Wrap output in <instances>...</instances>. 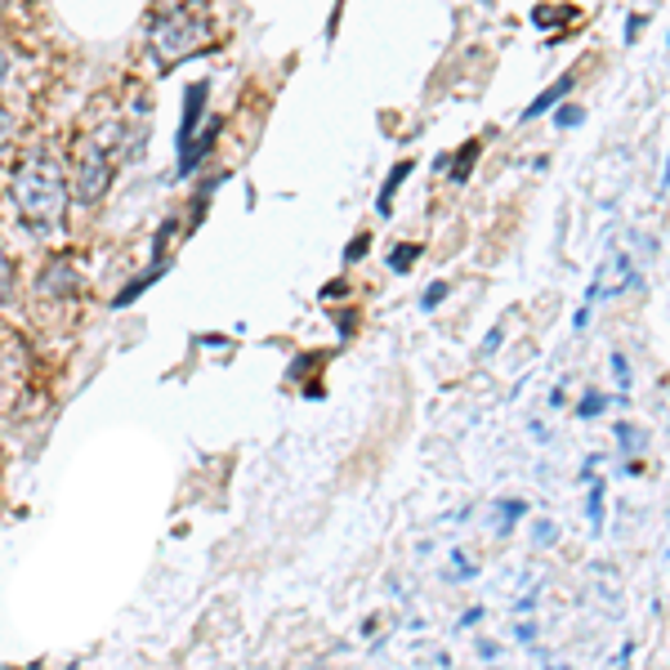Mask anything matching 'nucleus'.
<instances>
[{
  "mask_svg": "<svg viewBox=\"0 0 670 670\" xmlns=\"http://www.w3.org/2000/svg\"><path fill=\"white\" fill-rule=\"evenodd\" d=\"M10 197H14V215L23 219V228L32 237H54L63 228L67 215V175L50 148H32L10 180Z\"/></svg>",
  "mask_w": 670,
  "mask_h": 670,
  "instance_id": "1",
  "label": "nucleus"
},
{
  "mask_svg": "<svg viewBox=\"0 0 670 670\" xmlns=\"http://www.w3.org/2000/svg\"><path fill=\"white\" fill-rule=\"evenodd\" d=\"M206 45H210V19L202 10H188V0L175 6V10L156 14L152 28H148V63L156 72L180 67L184 58L202 54Z\"/></svg>",
  "mask_w": 670,
  "mask_h": 670,
  "instance_id": "2",
  "label": "nucleus"
},
{
  "mask_svg": "<svg viewBox=\"0 0 670 670\" xmlns=\"http://www.w3.org/2000/svg\"><path fill=\"white\" fill-rule=\"evenodd\" d=\"M67 180H72V197L80 206H99L117 180V165H112V152L95 139V134H80L72 143V156H67Z\"/></svg>",
  "mask_w": 670,
  "mask_h": 670,
  "instance_id": "3",
  "label": "nucleus"
},
{
  "mask_svg": "<svg viewBox=\"0 0 670 670\" xmlns=\"http://www.w3.org/2000/svg\"><path fill=\"white\" fill-rule=\"evenodd\" d=\"M41 291L67 300V295H80V291H86V278H80V269H76L72 260H54V264L41 273Z\"/></svg>",
  "mask_w": 670,
  "mask_h": 670,
  "instance_id": "4",
  "label": "nucleus"
},
{
  "mask_svg": "<svg viewBox=\"0 0 670 670\" xmlns=\"http://www.w3.org/2000/svg\"><path fill=\"white\" fill-rule=\"evenodd\" d=\"M206 99H210V86L206 80H197V86L188 90V99H184V117H180V148L202 130V117H206Z\"/></svg>",
  "mask_w": 670,
  "mask_h": 670,
  "instance_id": "5",
  "label": "nucleus"
},
{
  "mask_svg": "<svg viewBox=\"0 0 670 670\" xmlns=\"http://www.w3.org/2000/svg\"><path fill=\"white\" fill-rule=\"evenodd\" d=\"M572 86H576V76H572V72H563V76L554 80V86H545V90L523 108V121H537V117H545L550 108H559V104L572 95Z\"/></svg>",
  "mask_w": 670,
  "mask_h": 670,
  "instance_id": "6",
  "label": "nucleus"
},
{
  "mask_svg": "<svg viewBox=\"0 0 670 670\" xmlns=\"http://www.w3.org/2000/svg\"><path fill=\"white\" fill-rule=\"evenodd\" d=\"M165 269H171V260H165V256H156V260H152V264H148V269H143V273H139V278H134V282H130V287H126L117 300H112V309H126V304H134V300H139V295H143L152 282H161V278H165Z\"/></svg>",
  "mask_w": 670,
  "mask_h": 670,
  "instance_id": "7",
  "label": "nucleus"
},
{
  "mask_svg": "<svg viewBox=\"0 0 670 670\" xmlns=\"http://www.w3.org/2000/svg\"><path fill=\"white\" fill-rule=\"evenodd\" d=\"M411 171H415V161H398L393 171H389V180L380 184V197H376V210H380V215H393V197H398V188L411 180Z\"/></svg>",
  "mask_w": 670,
  "mask_h": 670,
  "instance_id": "8",
  "label": "nucleus"
},
{
  "mask_svg": "<svg viewBox=\"0 0 670 670\" xmlns=\"http://www.w3.org/2000/svg\"><path fill=\"white\" fill-rule=\"evenodd\" d=\"M447 161H456V165H452V180H456V184H465V180H469V171H474V161H478V143L469 139V143H465L456 156H447Z\"/></svg>",
  "mask_w": 670,
  "mask_h": 670,
  "instance_id": "9",
  "label": "nucleus"
},
{
  "mask_svg": "<svg viewBox=\"0 0 670 670\" xmlns=\"http://www.w3.org/2000/svg\"><path fill=\"white\" fill-rule=\"evenodd\" d=\"M523 515H528L523 500H500V506H496V519H500V523H496V532H510V528H515Z\"/></svg>",
  "mask_w": 670,
  "mask_h": 670,
  "instance_id": "10",
  "label": "nucleus"
},
{
  "mask_svg": "<svg viewBox=\"0 0 670 670\" xmlns=\"http://www.w3.org/2000/svg\"><path fill=\"white\" fill-rule=\"evenodd\" d=\"M604 496H608V483H591V496H585V519L591 523H604Z\"/></svg>",
  "mask_w": 670,
  "mask_h": 670,
  "instance_id": "11",
  "label": "nucleus"
},
{
  "mask_svg": "<svg viewBox=\"0 0 670 670\" xmlns=\"http://www.w3.org/2000/svg\"><path fill=\"white\" fill-rule=\"evenodd\" d=\"M415 260H421V246H415V241H411V246H393V250H389V269H393V273H407Z\"/></svg>",
  "mask_w": 670,
  "mask_h": 670,
  "instance_id": "12",
  "label": "nucleus"
},
{
  "mask_svg": "<svg viewBox=\"0 0 670 670\" xmlns=\"http://www.w3.org/2000/svg\"><path fill=\"white\" fill-rule=\"evenodd\" d=\"M617 443H622V452H626V456H635V452H644V447H648V434H644V430H635V425H617Z\"/></svg>",
  "mask_w": 670,
  "mask_h": 670,
  "instance_id": "13",
  "label": "nucleus"
},
{
  "mask_svg": "<svg viewBox=\"0 0 670 670\" xmlns=\"http://www.w3.org/2000/svg\"><path fill=\"white\" fill-rule=\"evenodd\" d=\"M550 112H554V126H559V130H572V126L585 121V108H576V104H568V99H563L559 108H550Z\"/></svg>",
  "mask_w": 670,
  "mask_h": 670,
  "instance_id": "14",
  "label": "nucleus"
},
{
  "mask_svg": "<svg viewBox=\"0 0 670 670\" xmlns=\"http://www.w3.org/2000/svg\"><path fill=\"white\" fill-rule=\"evenodd\" d=\"M10 139H14V117L0 108V175H6V156H10Z\"/></svg>",
  "mask_w": 670,
  "mask_h": 670,
  "instance_id": "15",
  "label": "nucleus"
},
{
  "mask_svg": "<svg viewBox=\"0 0 670 670\" xmlns=\"http://www.w3.org/2000/svg\"><path fill=\"white\" fill-rule=\"evenodd\" d=\"M10 295H14V264L6 256V246H0V304H6Z\"/></svg>",
  "mask_w": 670,
  "mask_h": 670,
  "instance_id": "16",
  "label": "nucleus"
},
{
  "mask_svg": "<svg viewBox=\"0 0 670 670\" xmlns=\"http://www.w3.org/2000/svg\"><path fill=\"white\" fill-rule=\"evenodd\" d=\"M608 407V398L604 393H585L581 402H576V415H581V421H595V415Z\"/></svg>",
  "mask_w": 670,
  "mask_h": 670,
  "instance_id": "17",
  "label": "nucleus"
},
{
  "mask_svg": "<svg viewBox=\"0 0 670 670\" xmlns=\"http://www.w3.org/2000/svg\"><path fill=\"white\" fill-rule=\"evenodd\" d=\"M500 341H506V322H496V326L487 331V341H483V349H478V358H491V354L500 349Z\"/></svg>",
  "mask_w": 670,
  "mask_h": 670,
  "instance_id": "18",
  "label": "nucleus"
},
{
  "mask_svg": "<svg viewBox=\"0 0 670 670\" xmlns=\"http://www.w3.org/2000/svg\"><path fill=\"white\" fill-rule=\"evenodd\" d=\"M469 576H474V563L456 550V554H452V568H447V581H469Z\"/></svg>",
  "mask_w": 670,
  "mask_h": 670,
  "instance_id": "19",
  "label": "nucleus"
},
{
  "mask_svg": "<svg viewBox=\"0 0 670 670\" xmlns=\"http://www.w3.org/2000/svg\"><path fill=\"white\" fill-rule=\"evenodd\" d=\"M613 376H617V389L626 393L630 389V358L626 354H613Z\"/></svg>",
  "mask_w": 670,
  "mask_h": 670,
  "instance_id": "20",
  "label": "nucleus"
},
{
  "mask_svg": "<svg viewBox=\"0 0 670 670\" xmlns=\"http://www.w3.org/2000/svg\"><path fill=\"white\" fill-rule=\"evenodd\" d=\"M443 295H447V282H430V287H425V295H421V309H439V304H443Z\"/></svg>",
  "mask_w": 670,
  "mask_h": 670,
  "instance_id": "21",
  "label": "nucleus"
},
{
  "mask_svg": "<svg viewBox=\"0 0 670 670\" xmlns=\"http://www.w3.org/2000/svg\"><path fill=\"white\" fill-rule=\"evenodd\" d=\"M532 541H537V545H554V541H559V528H554L550 519H541L537 532H532Z\"/></svg>",
  "mask_w": 670,
  "mask_h": 670,
  "instance_id": "22",
  "label": "nucleus"
},
{
  "mask_svg": "<svg viewBox=\"0 0 670 670\" xmlns=\"http://www.w3.org/2000/svg\"><path fill=\"white\" fill-rule=\"evenodd\" d=\"M367 246H371V237H358V241H349V250H345V264H358V260L367 256Z\"/></svg>",
  "mask_w": 670,
  "mask_h": 670,
  "instance_id": "23",
  "label": "nucleus"
},
{
  "mask_svg": "<svg viewBox=\"0 0 670 670\" xmlns=\"http://www.w3.org/2000/svg\"><path fill=\"white\" fill-rule=\"evenodd\" d=\"M10 67H14V63H10V50L0 45V90H6V80H10Z\"/></svg>",
  "mask_w": 670,
  "mask_h": 670,
  "instance_id": "24",
  "label": "nucleus"
},
{
  "mask_svg": "<svg viewBox=\"0 0 670 670\" xmlns=\"http://www.w3.org/2000/svg\"><path fill=\"white\" fill-rule=\"evenodd\" d=\"M532 639H537V626H532V622H523V626H519V644H532Z\"/></svg>",
  "mask_w": 670,
  "mask_h": 670,
  "instance_id": "25",
  "label": "nucleus"
},
{
  "mask_svg": "<svg viewBox=\"0 0 670 670\" xmlns=\"http://www.w3.org/2000/svg\"><path fill=\"white\" fill-rule=\"evenodd\" d=\"M639 32H644V19H639V14H635V19H630V28H626V41H635V36H639Z\"/></svg>",
  "mask_w": 670,
  "mask_h": 670,
  "instance_id": "26",
  "label": "nucleus"
},
{
  "mask_svg": "<svg viewBox=\"0 0 670 670\" xmlns=\"http://www.w3.org/2000/svg\"><path fill=\"white\" fill-rule=\"evenodd\" d=\"M478 622H483V608H474V613H465V617H461V630H465V626H478Z\"/></svg>",
  "mask_w": 670,
  "mask_h": 670,
  "instance_id": "27",
  "label": "nucleus"
},
{
  "mask_svg": "<svg viewBox=\"0 0 670 670\" xmlns=\"http://www.w3.org/2000/svg\"><path fill=\"white\" fill-rule=\"evenodd\" d=\"M496 652H500V648H496V644H491V639H483V644H478V657H487V661H491V657H496Z\"/></svg>",
  "mask_w": 670,
  "mask_h": 670,
  "instance_id": "28",
  "label": "nucleus"
},
{
  "mask_svg": "<svg viewBox=\"0 0 670 670\" xmlns=\"http://www.w3.org/2000/svg\"><path fill=\"white\" fill-rule=\"evenodd\" d=\"M6 6H10V0H0V10H6Z\"/></svg>",
  "mask_w": 670,
  "mask_h": 670,
  "instance_id": "29",
  "label": "nucleus"
}]
</instances>
